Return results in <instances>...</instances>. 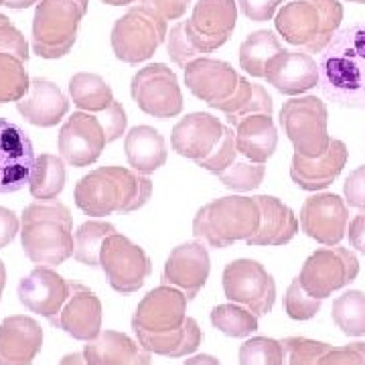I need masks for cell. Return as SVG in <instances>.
<instances>
[{"mask_svg": "<svg viewBox=\"0 0 365 365\" xmlns=\"http://www.w3.org/2000/svg\"><path fill=\"white\" fill-rule=\"evenodd\" d=\"M0 6H4V0H0Z\"/></svg>", "mask_w": 365, "mask_h": 365, "instance_id": "cell-60", "label": "cell"}, {"mask_svg": "<svg viewBox=\"0 0 365 365\" xmlns=\"http://www.w3.org/2000/svg\"><path fill=\"white\" fill-rule=\"evenodd\" d=\"M66 187V163L55 155H39L29 177V191L39 201H51Z\"/></svg>", "mask_w": 365, "mask_h": 365, "instance_id": "cell-35", "label": "cell"}, {"mask_svg": "<svg viewBox=\"0 0 365 365\" xmlns=\"http://www.w3.org/2000/svg\"><path fill=\"white\" fill-rule=\"evenodd\" d=\"M187 297L175 287L153 288L144 297L132 317V329L150 335L177 331L187 321Z\"/></svg>", "mask_w": 365, "mask_h": 365, "instance_id": "cell-16", "label": "cell"}, {"mask_svg": "<svg viewBox=\"0 0 365 365\" xmlns=\"http://www.w3.org/2000/svg\"><path fill=\"white\" fill-rule=\"evenodd\" d=\"M284 347V365H319L331 345L323 341L307 337H287L282 339Z\"/></svg>", "mask_w": 365, "mask_h": 365, "instance_id": "cell-42", "label": "cell"}, {"mask_svg": "<svg viewBox=\"0 0 365 365\" xmlns=\"http://www.w3.org/2000/svg\"><path fill=\"white\" fill-rule=\"evenodd\" d=\"M240 365H284L282 341L252 337L240 347Z\"/></svg>", "mask_w": 365, "mask_h": 365, "instance_id": "cell-41", "label": "cell"}, {"mask_svg": "<svg viewBox=\"0 0 365 365\" xmlns=\"http://www.w3.org/2000/svg\"><path fill=\"white\" fill-rule=\"evenodd\" d=\"M185 23L197 49L207 55L232 37L237 25V4L235 0H197L191 19Z\"/></svg>", "mask_w": 365, "mask_h": 365, "instance_id": "cell-13", "label": "cell"}, {"mask_svg": "<svg viewBox=\"0 0 365 365\" xmlns=\"http://www.w3.org/2000/svg\"><path fill=\"white\" fill-rule=\"evenodd\" d=\"M260 227V205L256 197L227 195L211 201L197 211L193 235L211 248H230L248 240Z\"/></svg>", "mask_w": 365, "mask_h": 365, "instance_id": "cell-5", "label": "cell"}, {"mask_svg": "<svg viewBox=\"0 0 365 365\" xmlns=\"http://www.w3.org/2000/svg\"><path fill=\"white\" fill-rule=\"evenodd\" d=\"M43 347V329L25 314L6 317L0 323V365H33Z\"/></svg>", "mask_w": 365, "mask_h": 365, "instance_id": "cell-24", "label": "cell"}, {"mask_svg": "<svg viewBox=\"0 0 365 365\" xmlns=\"http://www.w3.org/2000/svg\"><path fill=\"white\" fill-rule=\"evenodd\" d=\"M343 4L339 0H292L276 14V31L304 53H323L339 33Z\"/></svg>", "mask_w": 365, "mask_h": 365, "instance_id": "cell-4", "label": "cell"}, {"mask_svg": "<svg viewBox=\"0 0 365 365\" xmlns=\"http://www.w3.org/2000/svg\"><path fill=\"white\" fill-rule=\"evenodd\" d=\"M349 158V150L343 140L331 138L325 155L317 158L300 157L294 153L290 165V179L299 185L302 191H321L339 177Z\"/></svg>", "mask_w": 365, "mask_h": 365, "instance_id": "cell-23", "label": "cell"}, {"mask_svg": "<svg viewBox=\"0 0 365 365\" xmlns=\"http://www.w3.org/2000/svg\"><path fill=\"white\" fill-rule=\"evenodd\" d=\"M140 4L163 21H177L187 13L191 0H140Z\"/></svg>", "mask_w": 365, "mask_h": 365, "instance_id": "cell-50", "label": "cell"}, {"mask_svg": "<svg viewBox=\"0 0 365 365\" xmlns=\"http://www.w3.org/2000/svg\"><path fill=\"white\" fill-rule=\"evenodd\" d=\"M150 355L140 343L116 331H102L83 349L90 365H150Z\"/></svg>", "mask_w": 365, "mask_h": 365, "instance_id": "cell-28", "label": "cell"}, {"mask_svg": "<svg viewBox=\"0 0 365 365\" xmlns=\"http://www.w3.org/2000/svg\"><path fill=\"white\" fill-rule=\"evenodd\" d=\"M21 242L25 256L39 266H59L76 252L73 217L59 201H35L23 211Z\"/></svg>", "mask_w": 365, "mask_h": 365, "instance_id": "cell-3", "label": "cell"}, {"mask_svg": "<svg viewBox=\"0 0 365 365\" xmlns=\"http://www.w3.org/2000/svg\"><path fill=\"white\" fill-rule=\"evenodd\" d=\"M90 0H39L33 16V53L59 59L73 49Z\"/></svg>", "mask_w": 365, "mask_h": 365, "instance_id": "cell-6", "label": "cell"}, {"mask_svg": "<svg viewBox=\"0 0 365 365\" xmlns=\"http://www.w3.org/2000/svg\"><path fill=\"white\" fill-rule=\"evenodd\" d=\"M235 144L237 153L248 158L250 163L264 165L278 146V130L272 116L252 114L235 122Z\"/></svg>", "mask_w": 365, "mask_h": 365, "instance_id": "cell-29", "label": "cell"}, {"mask_svg": "<svg viewBox=\"0 0 365 365\" xmlns=\"http://www.w3.org/2000/svg\"><path fill=\"white\" fill-rule=\"evenodd\" d=\"M349 2H357V4H365V0H349Z\"/></svg>", "mask_w": 365, "mask_h": 365, "instance_id": "cell-59", "label": "cell"}, {"mask_svg": "<svg viewBox=\"0 0 365 365\" xmlns=\"http://www.w3.org/2000/svg\"><path fill=\"white\" fill-rule=\"evenodd\" d=\"M116 234V227L108 222H98V220H90V222L81 223L76 232V260L86 266H100V252L104 246L106 237Z\"/></svg>", "mask_w": 365, "mask_h": 365, "instance_id": "cell-37", "label": "cell"}, {"mask_svg": "<svg viewBox=\"0 0 365 365\" xmlns=\"http://www.w3.org/2000/svg\"><path fill=\"white\" fill-rule=\"evenodd\" d=\"M53 327L63 329L69 337L91 341L102 333V302L90 288L69 282V297L61 313L49 321Z\"/></svg>", "mask_w": 365, "mask_h": 365, "instance_id": "cell-20", "label": "cell"}, {"mask_svg": "<svg viewBox=\"0 0 365 365\" xmlns=\"http://www.w3.org/2000/svg\"><path fill=\"white\" fill-rule=\"evenodd\" d=\"M284 51L272 31H254L240 47V67L252 78H266V67Z\"/></svg>", "mask_w": 365, "mask_h": 365, "instance_id": "cell-33", "label": "cell"}, {"mask_svg": "<svg viewBox=\"0 0 365 365\" xmlns=\"http://www.w3.org/2000/svg\"><path fill=\"white\" fill-rule=\"evenodd\" d=\"M266 81L284 96H299L319 86V63L309 53L284 49L270 59Z\"/></svg>", "mask_w": 365, "mask_h": 365, "instance_id": "cell-25", "label": "cell"}, {"mask_svg": "<svg viewBox=\"0 0 365 365\" xmlns=\"http://www.w3.org/2000/svg\"><path fill=\"white\" fill-rule=\"evenodd\" d=\"M150 195V179L124 167H100L76 185V205L91 217L138 211Z\"/></svg>", "mask_w": 365, "mask_h": 365, "instance_id": "cell-2", "label": "cell"}, {"mask_svg": "<svg viewBox=\"0 0 365 365\" xmlns=\"http://www.w3.org/2000/svg\"><path fill=\"white\" fill-rule=\"evenodd\" d=\"M0 53L14 55L23 63L29 61V43L25 35L4 14H0Z\"/></svg>", "mask_w": 365, "mask_h": 365, "instance_id": "cell-46", "label": "cell"}, {"mask_svg": "<svg viewBox=\"0 0 365 365\" xmlns=\"http://www.w3.org/2000/svg\"><path fill=\"white\" fill-rule=\"evenodd\" d=\"M16 110L29 124L39 128H51L57 126L69 112V100L57 83L49 79L33 78L25 98L16 102Z\"/></svg>", "mask_w": 365, "mask_h": 365, "instance_id": "cell-26", "label": "cell"}, {"mask_svg": "<svg viewBox=\"0 0 365 365\" xmlns=\"http://www.w3.org/2000/svg\"><path fill=\"white\" fill-rule=\"evenodd\" d=\"M69 96L73 104L86 112H104L116 102L110 83L102 76L88 71L76 73L69 79Z\"/></svg>", "mask_w": 365, "mask_h": 365, "instance_id": "cell-34", "label": "cell"}, {"mask_svg": "<svg viewBox=\"0 0 365 365\" xmlns=\"http://www.w3.org/2000/svg\"><path fill=\"white\" fill-rule=\"evenodd\" d=\"M100 268L104 270L110 287L120 294L138 292L153 272L146 252L118 232L106 237L100 252Z\"/></svg>", "mask_w": 365, "mask_h": 365, "instance_id": "cell-10", "label": "cell"}, {"mask_svg": "<svg viewBox=\"0 0 365 365\" xmlns=\"http://www.w3.org/2000/svg\"><path fill=\"white\" fill-rule=\"evenodd\" d=\"M237 160V144H235V132L232 128L225 126V134H223V140L220 146L209 155L207 158L199 160L197 167L209 170L213 175H220L225 169H230Z\"/></svg>", "mask_w": 365, "mask_h": 365, "instance_id": "cell-45", "label": "cell"}, {"mask_svg": "<svg viewBox=\"0 0 365 365\" xmlns=\"http://www.w3.org/2000/svg\"><path fill=\"white\" fill-rule=\"evenodd\" d=\"M132 100L148 116L169 120L182 112V91L177 73L165 63H153L134 73Z\"/></svg>", "mask_w": 365, "mask_h": 365, "instance_id": "cell-11", "label": "cell"}, {"mask_svg": "<svg viewBox=\"0 0 365 365\" xmlns=\"http://www.w3.org/2000/svg\"><path fill=\"white\" fill-rule=\"evenodd\" d=\"M327 106L317 96L292 98L280 110V126L297 155L317 158L325 155L331 136L327 132Z\"/></svg>", "mask_w": 365, "mask_h": 365, "instance_id": "cell-8", "label": "cell"}, {"mask_svg": "<svg viewBox=\"0 0 365 365\" xmlns=\"http://www.w3.org/2000/svg\"><path fill=\"white\" fill-rule=\"evenodd\" d=\"M182 365H220V361L213 355H195V357L187 359Z\"/></svg>", "mask_w": 365, "mask_h": 365, "instance_id": "cell-54", "label": "cell"}, {"mask_svg": "<svg viewBox=\"0 0 365 365\" xmlns=\"http://www.w3.org/2000/svg\"><path fill=\"white\" fill-rule=\"evenodd\" d=\"M26 63L14 55L0 53V106L21 102L29 91L31 79L25 69Z\"/></svg>", "mask_w": 365, "mask_h": 365, "instance_id": "cell-39", "label": "cell"}, {"mask_svg": "<svg viewBox=\"0 0 365 365\" xmlns=\"http://www.w3.org/2000/svg\"><path fill=\"white\" fill-rule=\"evenodd\" d=\"M6 287V268H4V264L0 260V297H2V290Z\"/></svg>", "mask_w": 365, "mask_h": 365, "instance_id": "cell-57", "label": "cell"}, {"mask_svg": "<svg viewBox=\"0 0 365 365\" xmlns=\"http://www.w3.org/2000/svg\"><path fill=\"white\" fill-rule=\"evenodd\" d=\"M225 126L220 122V118L211 116L207 112H193L175 124L170 144L177 155L199 163L220 146Z\"/></svg>", "mask_w": 365, "mask_h": 365, "instance_id": "cell-21", "label": "cell"}, {"mask_svg": "<svg viewBox=\"0 0 365 365\" xmlns=\"http://www.w3.org/2000/svg\"><path fill=\"white\" fill-rule=\"evenodd\" d=\"M333 323L347 337H364L365 335V292L347 290L335 299L331 309Z\"/></svg>", "mask_w": 365, "mask_h": 365, "instance_id": "cell-36", "label": "cell"}, {"mask_svg": "<svg viewBox=\"0 0 365 365\" xmlns=\"http://www.w3.org/2000/svg\"><path fill=\"white\" fill-rule=\"evenodd\" d=\"M134 333L146 351L169 357V359H181L195 353L203 341V333L193 317H187L185 325L170 333H163V335H150L144 331H134Z\"/></svg>", "mask_w": 365, "mask_h": 365, "instance_id": "cell-31", "label": "cell"}, {"mask_svg": "<svg viewBox=\"0 0 365 365\" xmlns=\"http://www.w3.org/2000/svg\"><path fill=\"white\" fill-rule=\"evenodd\" d=\"M19 234V217L6 207H0V248H6Z\"/></svg>", "mask_w": 365, "mask_h": 365, "instance_id": "cell-52", "label": "cell"}, {"mask_svg": "<svg viewBox=\"0 0 365 365\" xmlns=\"http://www.w3.org/2000/svg\"><path fill=\"white\" fill-rule=\"evenodd\" d=\"M280 4H284V0H237L240 11L254 23L270 21Z\"/></svg>", "mask_w": 365, "mask_h": 365, "instance_id": "cell-49", "label": "cell"}, {"mask_svg": "<svg viewBox=\"0 0 365 365\" xmlns=\"http://www.w3.org/2000/svg\"><path fill=\"white\" fill-rule=\"evenodd\" d=\"M284 311L292 321H309L321 311V300L311 297L294 278L284 294Z\"/></svg>", "mask_w": 365, "mask_h": 365, "instance_id": "cell-44", "label": "cell"}, {"mask_svg": "<svg viewBox=\"0 0 365 365\" xmlns=\"http://www.w3.org/2000/svg\"><path fill=\"white\" fill-rule=\"evenodd\" d=\"M343 193H345V203H349V207L365 211V167L355 169L345 179Z\"/></svg>", "mask_w": 365, "mask_h": 365, "instance_id": "cell-51", "label": "cell"}, {"mask_svg": "<svg viewBox=\"0 0 365 365\" xmlns=\"http://www.w3.org/2000/svg\"><path fill=\"white\" fill-rule=\"evenodd\" d=\"M349 209L345 199L335 193H317L300 209V230L323 246H339L347 234Z\"/></svg>", "mask_w": 365, "mask_h": 365, "instance_id": "cell-14", "label": "cell"}, {"mask_svg": "<svg viewBox=\"0 0 365 365\" xmlns=\"http://www.w3.org/2000/svg\"><path fill=\"white\" fill-rule=\"evenodd\" d=\"M35 158L29 134L19 124L0 118V195L16 193L29 185Z\"/></svg>", "mask_w": 365, "mask_h": 365, "instance_id": "cell-15", "label": "cell"}, {"mask_svg": "<svg viewBox=\"0 0 365 365\" xmlns=\"http://www.w3.org/2000/svg\"><path fill=\"white\" fill-rule=\"evenodd\" d=\"M59 155L71 167H90L104 150L106 132L100 118L73 112L59 130Z\"/></svg>", "mask_w": 365, "mask_h": 365, "instance_id": "cell-17", "label": "cell"}, {"mask_svg": "<svg viewBox=\"0 0 365 365\" xmlns=\"http://www.w3.org/2000/svg\"><path fill=\"white\" fill-rule=\"evenodd\" d=\"M347 235H349V244L353 250L365 254V211H359L349 223L347 227Z\"/></svg>", "mask_w": 365, "mask_h": 365, "instance_id": "cell-53", "label": "cell"}, {"mask_svg": "<svg viewBox=\"0 0 365 365\" xmlns=\"http://www.w3.org/2000/svg\"><path fill=\"white\" fill-rule=\"evenodd\" d=\"M98 118H100V122L104 126L106 143H114V140H118L126 132L128 118H126V110L122 108L120 102H114L108 110L102 112V116Z\"/></svg>", "mask_w": 365, "mask_h": 365, "instance_id": "cell-48", "label": "cell"}, {"mask_svg": "<svg viewBox=\"0 0 365 365\" xmlns=\"http://www.w3.org/2000/svg\"><path fill=\"white\" fill-rule=\"evenodd\" d=\"M130 167L140 175H150L167 163L165 136L153 126H134L124 140Z\"/></svg>", "mask_w": 365, "mask_h": 365, "instance_id": "cell-30", "label": "cell"}, {"mask_svg": "<svg viewBox=\"0 0 365 365\" xmlns=\"http://www.w3.org/2000/svg\"><path fill=\"white\" fill-rule=\"evenodd\" d=\"M217 110L225 114L230 126H235V122H240L242 118L252 116V114L272 116V96L260 83H252L246 78H240V86L234 96L227 102H223Z\"/></svg>", "mask_w": 365, "mask_h": 365, "instance_id": "cell-32", "label": "cell"}, {"mask_svg": "<svg viewBox=\"0 0 365 365\" xmlns=\"http://www.w3.org/2000/svg\"><path fill=\"white\" fill-rule=\"evenodd\" d=\"M256 201L260 205V227L246 240L248 246H284L299 234L297 215L278 197L258 195Z\"/></svg>", "mask_w": 365, "mask_h": 365, "instance_id": "cell-27", "label": "cell"}, {"mask_svg": "<svg viewBox=\"0 0 365 365\" xmlns=\"http://www.w3.org/2000/svg\"><path fill=\"white\" fill-rule=\"evenodd\" d=\"M167 21L138 4L130 6V11L114 23L110 41L114 55L120 61L138 66L157 53L158 47L167 41Z\"/></svg>", "mask_w": 365, "mask_h": 365, "instance_id": "cell-7", "label": "cell"}, {"mask_svg": "<svg viewBox=\"0 0 365 365\" xmlns=\"http://www.w3.org/2000/svg\"><path fill=\"white\" fill-rule=\"evenodd\" d=\"M222 282L225 297L235 304L246 307L256 317L268 314L274 309L276 282L260 262L242 258L227 264Z\"/></svg>", "mask_w": 365, "mask_h": 365, "instance_id": "cell-12", "label": "cell"}, {"mask_svg": "<svg viewBox=\"0 0 365 365\" xmlns=\"http://www.w3.org/2000/svg\"><path fill=\"white\" fill-rule=\"evenodd\" d=\"M16 294L25 309L51 321L53 317L61 313L66 304L69 297V282L53 272L51 268L39 266L19 282Z\"/></svg>", "mask_w": 365, "mask_h": 365, "instance_id": "cell-22", "label": "cell"}, {"mask_svg": "<svg viewBox=\"0 0 365 365\" xmlns=\"http://www.w3.org/2000/svg\"><path fill=\"white\" fill-rule=\"evenodd\" d=\"M104 4H110V6H128L134 0H102Z\"/></svg>", "mask_w": 365, "mask_h": 365, "instance_id": "cell-58", "label": "cell"}, {"mask_svg": "<svg viewBox=\"0 0 365 365\" xmlns=\"http://www.w3.org/2000/svg\"><path fill=\"white\" fill-rule=\"evenodd\" d=\"M319 365H365V343H351L345 347H331Z\"/></svg>", "mask_w": 365, "mask_h": 365, "instance_id": "cell-47", "label": "cell"}, {"mask_svg": "<svg viewBox=\"0 0 365 365\" xmlns=\"http://www.w3.org/2000/svg\"><path fill=\"white\" fill-rule=\"evenodd\" d=\"M167 55L175 66L185 67L193 63L195 59L205 57L203 53L197 49V45L191 39L189 31H187V23L179 21L177 25L170 26L169 35H167Z\"/></svg>", "mask_w": 365, "mask_h": 365, "instance_id": "cell-43", "label": "cell"}, {"mask_svg": "<svg viewBox=\"0 0 365 365\" xmlns=\"http://www.w3.org/2000/svg\"><path fill=\"white\" fill-rule=\"evenodd\" d=\"M211 323L225 337H234V339H244L258 331V317L235 302L215 307L211 311Z\"/></svg>", "mask_w": 365, "mask_h": 365, "instance_id": "cell-38", "label": "cell"}, {"mask_svg": "<svg viewBox=\"0 0 365 365\" xmlns=\"http://www.w3.org/2000/svg\"><path fill=\"white\" fill-rule=\"evenodd\" d=\"M39 0H4V6L13 9V11H25L29 6L37 4Z\"/></svg>", "mask_w": 365, "mask_h": 365, "instance_id": "cell-55", "label": "cell"}, {"mask_svg": "<svg viewBox=\"0 0 365 365\" xmlns=\"http://www.w3.org/2000/svg\"><path fill=\"white\" fill-rule=\"evenodd\" d=\"M240 78L242 76L230 63L211 57L195 59L185 67V86L213 110H217L234 96L240 86Z\"/></svg>", "mask_w": 365, "mask_h": 365, "instance_id": "cell-18", "label": "cell"}, {"mask_svg": "<svg viewBox=\"0 0 365 365\" xmlns=\"http://www.w3.org/2000/svg\"><path fill=\"white\" fill-rule=\"evenodd\" d=\"M359 274V260L351 250L341 246H329L313 252L302 270L297 276L300 287L311 297L323 300L329 299L333 292L349 287Z\"/></svg>", "mask_w": 365, "mask_h": 365, "instance_id": "cell-9", "label": "cell"}, {"mask_svg": "<svg viewBox=\"0 0 365 365\" xmlns=\"http://www.w3.org/2000/svg\"><path fill=\"white\" fill-rule=\"evenodd\" d=\"M59 365H90V364L86 361L83 353H69V355H66V357L61 359V364Z\"/></svg>", "mask_w": 365, "mask_h": 365, "instance_id": "cell-56", "label": "cell"}, {"mask_svg": "<svg viewBox=\"0 0 365 365\" xmlns=\"http://www.w3.org/2000/svg\"><path fill=\"white\" fill-rule=\"evenodd\" d=\"M209 272L211 260L207 248L201 242H187L170 250L163 270V284L181 288L187 300H193L205 287Z\"/></svg>", "mask_w": 365, "mask_h": 365, "instance_id": "cell-19", "label": "cell"}, {"mask_svg": "<svg viewBox=\"0 0 365 365\" xmlns=\"http://www.w3.org/2000/svg\"><path fill=\"white\" fill-rule=\"evenodd\" d=\"M319 86L329 102L365 110V23L341 29L319 57Z\"/></svg>", "mask_w": 365, "mask_h": 365, "instance_id": "cell-1", "label": "cell"}, {"mask_svg": "<svg viewBox=\"0 0 365 365\" xmlns=\"http://www.w3.org/2000/svg\"><path fill=\"white\" fill-rule=\"evenodd\" d=\"M266 177V167L258 165V163H250V160H235L230 169H225L223 173L217 175L220 182H223V187L232 189L235 193H248L258 189Z\"/></svg>", "mask_w": 365, "mask_h": 365, "instance_id": "cell-40", "label": "cell"}]
</instances>
